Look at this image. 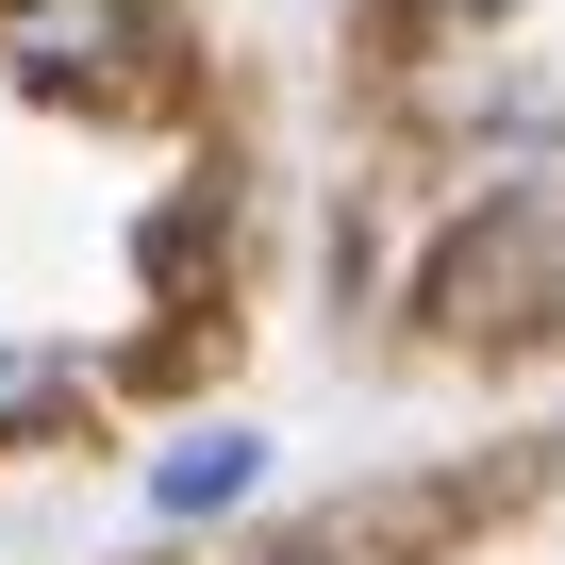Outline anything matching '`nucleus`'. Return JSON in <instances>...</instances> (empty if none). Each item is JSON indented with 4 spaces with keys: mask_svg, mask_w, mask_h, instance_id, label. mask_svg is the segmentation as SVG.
<instances>
[{
    "mask_svg": "<svg viewBox=\"0 0 565 565\" xmlns=\"http://www.w3.org/2000/svg\"><path fill=\"white\" fill-rule=\"evenodd\" d=\"M117 34H134V0H18V51H34L51 84H100Z\"/></svg>",
    "mask_w": 565,
    "mask_h": 565,
    "instance_id": "f257e3e1",
    "label": "nucleus"
},
{
    "mask_svg": "<svg viewBox=\"0 0 565 565\" xmlns=\"http://www.w3.org/2000/svg\"><path fill=\"white\" fill-rule=\"evenodd\" d=\"M249 466H266L249 433H183V449L150 466V499H167V515H216V499H249Z\"/></svg>",
    "mask_w": 565,
    "mask_h": 565,
    "instance_id": "f03ea898",
    "label": "nucleus"
},
{
    "mask_svg": "<svg viewBox=\"0 0 565 565\" xmlns=\"http://www.w3.org/2000/svg\"><path fill=\"white\" fill-rule=\"evenodd\" d=\"M433 18H499V0H433Z\"/></svg>",
    "mask_w": 565,
    "mask_h": 565,
    "instance_id": "20e7f679",
    "label": "nucleus"
},
{
    "mask_svg": "<svg viewBox=\"0 0 565 565\" xmlns=\"http://www.w3.org/2000/svg\"><path fill=\"white\" fill-rule=\"evenodd\" d=\"M51 399V350H0V416H34Z\"/></svg>",
    "mask_w": 565,
    "mask_h": 565,
    "instance_id": "7ed1b4c3",
    "label": "nucleus"
}]
</instances>
